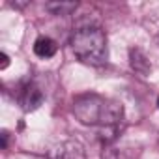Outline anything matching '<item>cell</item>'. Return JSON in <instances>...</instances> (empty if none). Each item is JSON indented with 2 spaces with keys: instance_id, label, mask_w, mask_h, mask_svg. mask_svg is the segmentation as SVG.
Listing matches in <instances>:
<instances>
[{
  "instance_id": "5b68a950",
  "label": "cell",
  "mask_w": 159,
  "mask_h": 159,
  "mask_svg": "<svg viewBox=\"0 0 159 159\" xmlns=\"http://www.w3.org/2000/svg\"><path fill=\"white\" fill-rule=\"evenodd\" d=\"M129 64H131V69L142 77L150 75L152 73V64L146 56V52L139 47H131L129 49Z\"/></svg>"
},
{
  "instance_id": "8992f818",
  "label": "cell",
  "mask_w": 159,
  "mask_h": 159,
  "mask_svg": "<svg viewBox=\"0 0 159 159\" xmlns=\"http://www.w3.org/2000/svg\"><path fill=\"white\" fill-rule=\"evenodd\" d=\"M58 52V43L47 36H41L34 41V54L39 58H52Z\"/></svg>"
},
{
  "instance_id": "ba28073f",
  "label": "cell",
  "mask_w": 159,
  "mask_h": 159,
  "mask_svg": "<svg viewBox=\"0 0 159 159\" xmlns=\"http://www.w3.org/2000/svg\"><path fill=\"white\" fill-rule=\"evenodd\" d=\"M0 60H2V64H0V69H6L10 66V56L6 52H0Z\"/></svg>"
},
{
  "instance_id": "3957f363",
  "label": "cell",
  "mask_w": 159,
  "mask_h": 159,
  "mask_svg": "<svg viewBox=\"0 0 159 159\" xmlns=\"http://www.w3.org/2000/svg\"><path fill=\"white\" fill-rule=\"evenodd\" d=\"M49 159H86L84 146L79 140H64L49 152Z\"/></svg>"
},
{
  "instance_id": "8fae6325",
  "label": "cell",
  "mask_w": 159,
  "mask_h": 159,
  "mask_svg": "<svg viewBox=\"0 0 159 159\" xmlns=\"http://www.w3.org/2000/svg\"><path fill=\"white\" fill-rule=\"evenodd\" d=\"M157 43H159V36H157Z\"/></svg>"
},
{
  "instance_id": "9c48e42d",
  "label": "cell",
  "mask_w": 159,
  "mask_h": 159,
  "mask_svg": "<svg viewBox=\"0 0 159 159\" xmlns=\"http://www.w3.org/2000/svg\"><path fill=\"white\" fill-rule=\"evenodd\" d=\"M8 146V131H2V148Z\"/></svg>"
},
{
  "instance_id": "277c9868",
  "label": "cell",
  "mask_w": 159,
  "mask_h": 159,
  "mask_svg": "<svg viewBox=\"0 0 159 159\" xmlns=\"http://www.w3.org/2000/svg\"><path fill=\"white\" fill-rule=\"evenodd\" d=\"M43 99H45V96H43L41 88L34 83L25 84L23 90H21V96H19V103H21L23 111H26V112H32V111L39 109L43 105Z\"/></svg>"
},
{
  "instance_id": "6da1fadb",
  "label": "cell",
  "mask_w": 159,
  "mask_h": 159,
  "mask_svg": "<svg viewBox=\"0 0 159 159\" xmlns=\"http://www.w3.org/2000/svg\"><path fill=\"white\" fill-rule=\"evenodd\" d=\"M73 114L84 125L99 127V135L105 142H112L124 122V107L114 99L101 98L98 94H84L73 101Z\"/></svg>"
},
{
  "instance_id": "7a4b0ae2",
  "label": "cell",
  "mask_w": 159,
  "mask_h": 159,
  "mask_svg": "<svg viewBox=\"0 0 159 159\" xmlns=\"http://www.w3.org/2000/svg\"><path fill=\"white\" fill-rule=\"evenodd\" d=\"M71 51L79 62L92 67H99L109 58L107 36L96 25L79 26L71 36Z\"/></svg>"
},
{
  "instance_id": "30bf717a",
  "label": "cell",
  "mask_w": 159,
  "mask_h": 159,
  "mask_svg": "<svg viewBox=\"0 0 159 159\" xmlns=\"http://www.w3.org/2000/svg\"><path fill=\"white\" fill-rule=\"evenodd\" d=\"M157 107H159V98H157Z\"/></svg>"
},
{
  "instance_id": "52a82bcc",
  "label": "cell",
  "mask_w": 159,
  "mask_h": 159,
  "mask_svg": "<svg viewBox=\"0 0 159 159\" xmlns=\"http://www.w3.org/2000/svg\"><path fill=\"white\" fill-rule=\"evenodd\" d=\"M47 10L52 15H69L77 10V2H49Z\"/></svg>"
}]
</instances>
